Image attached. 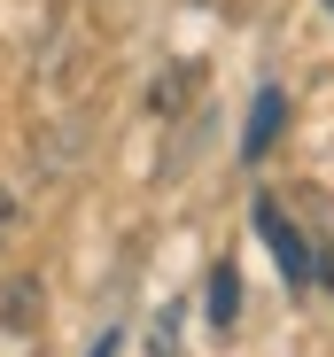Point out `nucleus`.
<instances>
[{"instance_id": "1", "label": "nucleus", "mask_w": 334, "mask_h": 357, "mask_svg": "<svg viewBox=\"0 0 334 357\" xmlns=\"http://www.w3.org/2000/svg\"><path fill=\"white\" fill-rule=\"evenodd\" d=\"M257 233H264V241H272V257H280V280L288 287H319V249L303 241V225L280 210V195H257Z\"/></svg>"}, {"instance_id": "2", "label": "nucleus", "mask_w": 334, "mask_h": 357, "mask_svg": "<svg viewBox=\"0 0 334 357\" xmlns=\"http://www.w3.org/2000/svg\"><path fill=\"white\" fill-rule=\"evenodd\" d=\"M280 125H288V93H280V86H257V101H249V132H241V155L264 163L272 140H280Z\"/></svg>"}, {"instance_id": "3", "label": "nucleus", "mask_w": 334, "mask_h": 357, "mask_svg": "<svg viewBox=\"0 0 334 357\" xmlns=\"http://www.w3.org/2000/svg\"><path fill=\"white\" fill-rule=\"evenodd\" d=\"M234 319H241V272L218 264L210 272V334H234Z\"/></svg>"}, {"instance_id": "4", "label": "nucleus", "mask_w": 334, "mask_h": 357, "mask_svg": "<svg viewBox=\"0 0 334 357\" xmlns=\"http://www.w3.org/2000/svg\"><path fill=\"white\" fill-rule=\"evenodd\" d=\"M187 93H195V63H179L172 78H155V86H148V109H179Z\"/></svg>"}, {"instance_id": "5", "label": "nucleus", "mask_w": 334, "mask_h": 357, "mask_svg": "<svg viewBox=\"0 0 334 357\" xmlns=\"http://www.w3.org/2000/svg\"><path fill=\"white\" fill-rule=\"evenodd\" d=\"M8 233H16V195L0 187V241H8Z\"/></svg>"}, {"instance_id": "6", "label": "nucleus", "mask_w": 334, "mask_h": 357, "mask_svg": "<svg viewBox=\"0 0 334 357\" xmlns=\"http://www.w3.org/2000/svg\"><path fill=\"white\" fill-rule=\"evenodd\" d=\"M117 342H125V334H117V326H109V334H101V342H93L86 357H117Z\"/></svg>"}, {"instance_id": "7", "label": "nucleus", "mask_w": 334, "mask_h": 357, "mask_svg": "<svg viewBox=\"0 0 334 357\" xmlns=\"http://www.w3.org/2000/svg\"><path fill=\"white\" fill-rule=\"evenodd\" d=\"M326 16H334V0H326Z\"/></svg>"}]
</instances>
